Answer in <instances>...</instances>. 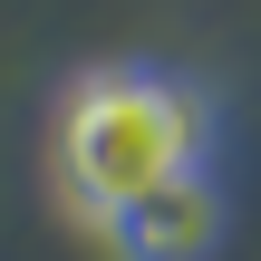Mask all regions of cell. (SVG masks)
Listing matches in <instances>:
<instances>
[{
    "mask_svg": "<svg viewBox=\"0 0 261 261\" xmlns=\"http://www.w3.org/2000/svg\"><path fill=\"white\" fill-rule=\"evenodd\" d=\"M213 165V97L174 68H145V58H107L68 87L58 107V194L87 232H107L136 194L174 184Z\"/></svg>",
    "mask_w": 261,
    "mask_h": 261,
    "instance_id": "obj_1",
    "label": "cell"
},
{
    "mask_svg": "<svg viewBox=\"0 0 261 261\" xmlns=\"http://www.w3.org/2000/svg\"><path fill=\"white\" fill-rule=\"evenodd\" d=\"M223 232H232L223 174H213V165H194V174H174V184L136 194V203L107 223V252H116V261H213V252H223Z\"/></svg>",
    "mask_w": 261,
    "mask_h": 261,
    "instance_id": "obj_2",
    "label": "cell"
}]
</instances>
